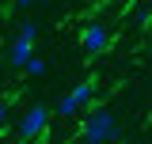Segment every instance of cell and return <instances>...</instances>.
I'll return each mask as SVG.
<instances>
[{
  "mask_svg": "<svg viewBox=\"0 0 152 144\" xmlns=\"http://www.w3.org/2000/svg\"><path fill=\"white\" fill-rule=\"evenodd\" d=\"M80 137H84V144H110L118 140V118H114L110 110H91L88 114V121L80 125Z\"/></svg>",
  "mask_w": 152,
  "mask_h": 144,
  "instance_id": "cell-1",
  "label": "cell"
},
{
  "mask_svg": "<svg viewBox=\"0 0 152 144\" xmlns=\"http://www.w3.org/2000/svg\"><path fill=\"white\" fill-rule=\"evenodd\" d=\"M46 129H50V106L34 103V106L19 118V140H23V144H34L38 137H46Z\"/></svg>",
  "mask_w": 152,
  "mask_h": 144,
  "instance_id": "cell-2",
  "label": "cell"
},
{
  "mask_svg": "<svg viewBox=\"0 0 152 144\" xmlns=\"http://www.w3.org/2000/svg\"><path fill=\"white\" fill-rule=\"evenodd\" d=\"M80 46H84V53L88 57H99L110 49V31L103 27V23H88L84 31H80Z\"/></svg>",
  "mask_w": 152,
  "mask_h": 144,
  "instance_id": "cell-3",
  "label": "cell"
},
{
  "mask_svg": "<svg viewBox=\"0 0 152 144\" xmlns=\"http://www.w3.org/2000/svg\"><path fill=\"white\" fill-rule=\"evenodd\" d=\"M31 57H34V38H19V34H15V42L8 46V65L23 68Z\"/></svg>",
  "mask_w": 152,
  "mask_h": 144,
  "instance_id": "cell-4",
  "label": "cell"
},
{
  "mask_svg": "<svg viewBox=\"0 0 152 144\" xmlns=\"http://www.w3.org/2000/svg\"><path fill=\"white\" fill-rule=\"evenodd\" d=\"M53 114H57V118H76V114H80V103H76V99H72V91L57 99V106H53Z\"/></svg>",
  "mask_w": 152,
  "mask_h": 144,
  "instance_id": "cell-5",
  "label": "cell"
},
{
  "mask_svg": "<svg viewBox=\"0 0 152 144\" xmlns=\"http://www.w3.org/2000/svg\"><path fill=\"white\" fill-rule=\"evenodd\" d=\"M46 68H50V65H46V57H38V53L23 65V72H27V76H46Z\"/></svg>",
  "mask_w": 152,
  "mask_h": 144,
  "instance_id": "cell-6",
  "label": "cell"
},
{
  "mask_svg": "<svg viewBox=\"0 0 152 144\" xmlns=\"http://www.w3.org/2000/svg\"><path fill=\"white\" fill-rule=\"evenodd\" d=\"M19 38H38V23H19Z\"/></svg>",
  "mask_w": 152,
  "mask_h": 144,
  "instance_id": "cell-7",
  "label": "cell"
},
{
  "mask_svg": "<svg viewBox=\"0 0 152 144\" xmlns=\"http://www.w3.org/2000/svg\"><path fill=\"white\" fill-rule=\"evenodd\" d=\"M8 114H12V103H8V99H0V125L8 121Z\"/></svg>",
  "mask_w": 152,
  "mask_h": 144,
  "instance_id": "cell-8",
  "label": "cell"
},
{
  "mask_svg": "<svg viewBox=\"0 0 152 144\" xmlns=\"http://www.w3.org/2000/svg\"><path fill=\"white\" fill-rule=\"evenodd\" d=\"M19 8H34V4H50V0H15Z\"/></svg>",
  "mask_w": 152,
  "mask_h": 144,
  "instance_id": "cell-9",
  "label": "cell"
},
{
  "mask_svg": "<svg viewBox=\"0 0 152 144\" xmlns=\"http://www.w3.org/2000/svg\"><path fill=\"white\" fill-rule=\"evenodd\" d=\"M148 87H152V84H148Z\"/></svg>",
  "mask_w": 152,
  "mask_h": 144,
  "instance_id": "cell-10",
  "label": "cell"
}]
</instances>
